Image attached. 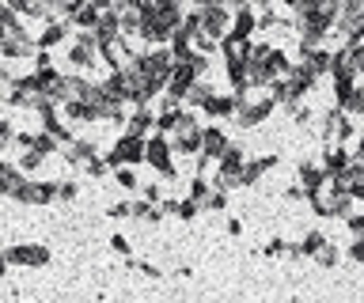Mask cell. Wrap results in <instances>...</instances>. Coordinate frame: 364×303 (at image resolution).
<instances>
[{"instance_id":"37","label":"cell","mask_w":364,"mask_h":303,"mask_svg":"<svg viewBox=\"0 0 364 303\" xmlns=\"http://www.w3.org/2000/svg\"><path fill=\"white\" fill-rule=\"evenodd\" d=\"M289 118H292V126H300V129H307V126H311V121H315V114H311V106H304V103L296 106V110H292Z\"/></svg>"},{"instance_id":"14","label":"cell","mask_w":364,"mask_h":303,"mask_svg":"<svg viewBox=\"0 0 364 303\" xmlns=\"http://www.w3.org/2000/svg\"><path fill=\"white\" fill-rule=\"evenodd\" d=\"M349 160H353V152L346 148V144H323V163L326 167V175H341L349 167Z\"/></svg>"},{"instance_id":"36","label":"cell","mask_w":364,"mask_h":303,"mask_svg":"<svg viewBox=\"0 0 364 303\" xmlns=\"http://www.w3.org/2000/svg\"><path fill=\"white\" fill-rule=\"evenodd\" d=\"M114 182H118L122 189H133V186H141V182H136V175H133V167H114Z\"/></svg>"},{"instance_id":"6","label":"cell","mask_w":364,"mask_h":303,"mask_svg":"<svg viewBox=\"0 0 364 303\" xmlns=\"http://www.w3.org/2000/svg\"><path fill=\"white\" fill-rule=\"evenodd\" d=\"M4 258H8V265L42 269V265L53 262V250L46 243H11V246H4Z\"/></svg>"},{"instance_id":"41","label":"cell","mask_w":364,"mask_h":303,"mask_svg":"<svg viewBox=\"0 0 364 303\" xmlns=\"http://www.w3.org/2000/svg\"><path fill=\"white\" fill-rule=\"evenodd\" d=\"M110 250H114V254H122V258H129L133 246H129V239H125V235L118 231V235H110Z\"/></svg>"},{"instance_id":"21","label":"cell","mask_w":364,"mask_h":303,"mask_svg":"<svg viewBox=\"0 0 364 303\" xmlns=\"http://www.w3.org/2000/svg\"><path fill=\"white\" fill-rule=\"evenodd\" d=\"M118 16H122V35H125V38H141V27H144V8L125 4V8H118Z\"/></svg>"},{"instance_id":"7","label":"cell","mask_w":364,"mask_h":303,"mask_svg":"<svg viewBox=\"0 0 364 303\" xmlns=\"http://www.w3.org/2000/svg\"><path fill=\"white\" fill-rule=\"evenodd\" d=\"M144 163H152L159 175L164 178H175L178 175V167L171 163V141H167V133H152V137H148V152H144Z\"/></svg>"},{"instance_id":"27","label":"cell","mask_w":364,"mask_h":303,"mask_svg":"<svg viewBox=\"0 0 364 303\" xmlns=\"http://www.w3.org/2000/svg\"><path fill=\"white\" fill-rule=\"evenodd\" d=\"M99 8L95 4H91V0H87V4L84 8H80V12L73 16V27H80V31H95V23H99Z\"/></svg>"},{"instance_id":"42","label":"cell","mask_w":364,"mask_h":303,"mask_svg":"<svg viewBox=\"0 0 364 303\" xmlns=\"http://www.w3.org/2000/svg\"><path fill=\"white\" fill-rule=\"evenodd\" d=\"M349 258L357 265H364V235H353V243H349Z\"/></svg>"},{"instance_id":"18","label":"cell","mask_w":364,"mask_h":303,"mask_svg":"<svg viewBox=\"0 0 364 303\" xmlns=\"http://www.w3.org/2000/svg\"><path fill=\"white\" fill-rule=\"evenodd\" d=\"M289 80H292V87H296L300 95H307V92H311V87H315L318 80H323V76H318V72H315L307 61H296V65H292V72H289Z\"/></svg>"},{"instance_id":"4","label":"cell","mask_w":364,"mask_h":303,"mask_svg":"<svg viewBox=\"0 0 364 303\" xmlns=\"http://www.w3.org/2000/svg\"><path fill=\"white\" fill-rule=\"evenodd\" d=\"M144 152H148V137L122 133L114 141V148L107 152V160H110V167H136V163H144Z\"/></svg>"},{"instance_id":"29","label":"cell","mask_w":364,"mask_h":303,"mask_svg":"<svg viewBox=\"0 0 364 303\" xmlns=\"http://www.w3.org/2000/svg\"><path fill=\"white\" fill-rule=\"evenodd\" d=\"M61 114L73 118V121H95V114H91V106L84 103V99H76V103H61Z\"/></svg>"},{"instance_id":"50","label":"cell","mask_w":364,"mask_h":303,"mask_svg":"<svg viewBox=\"0 0 364 303\" xmlns=\"http://www.w3.org/2000/svg\"><path fill=\"white\" fill-rule=\"evenodd\" d=\"M224 4H228V8H232V12H235V8H247L250 0H224Z\"/></svg>"},{"instance_id":"20","label":"cell","mask_w":364,"mask_h":303,"mask_svg":"<svg viewBox=\"0 0 364 303\" xmlns=\"http://www.w3.org/2000/svg\"><path fill=\"white\" fill-rule=\"evenodd\" d=\"M296 178H300V186L307 189V194H311V189H318L330 175H326V167H323V163H307V160H304L300 167H296Z\"/></svg>"},{"instance_id":"16","label":"cell","mask_w":364,"mask_h":303,"mask_svg":"<svg viewBox=\"0 0 364 303\" xmlns=\"http://www.w3.org/2000/svg\"><path fill=\"white\" fill-rule=\"evenodd\" d=\"M125 121H129V129H125V133H136V137H152V133H156V110L152 106H133V114Z\"/></svg>"},{"instance_id":"54","label":"cell","mask_w":364,"mask_h":303,"mask_svg":"<svg viewBox=\"0 0 364 303\" xmlns=\"http://www.w3.org/2000/svg\"><path fill=\"white\" fill-rule=\"evenodd\" d=\"M0 95H4V84H0Z\"/></svg>"},{"instance_id":"25","label":"cell","mask_w":364,"mask_h":303,"mask_svg":"<svg viewBox=\"0 0 364 303\" xmlns=\"http://www.w3.org/2000/svg\"><path fill=\"white\" fill-rule=\"evenodd\" d=\"M334 106H341V110H346L349 118H360V114H364V84H357V87H353L349 95H341Z\"/></svg>"},{"instance_id":"34","label":"cell","mask_w":364,"mask_h":303,"mask_svg":"<svg viewBox=\"0 0 364 303\" xmlns=\"http://www.w3.org/2000/svg\"><path fill=\"white\" fill-rule=\"evenodd\" d=\"M84 171H87L91 178H107V175L114 171V167H110V160H107V155H95V160H91V163L84 167Z\"/></svg>"},{"instance_id":"15","label":"cell","mask_w":364,"mask_h":303,"mask_svg":"<svg viewBox=\"0 0 364 303\" xmlns=\"http://www.w3.org/2000/svg\"><path fill=\"white\" fill-rule=\"evenodd\" d=\"M281 160H277V155H255V160H247L243 163V186H258L262 182V175H266V171H273V167H277Z\"/></svg>"},{"instance_id":"22","label":"cell","mask_w":364,"mask_h":303,"mask_svg":"<svg viewBox=\"0 0 364 303\" xmlns=\"http://www.w3.org/2000/svg\"><path fill=\"white\" fill-rule=\"evenodd\" d=\"M292 65H296V61H289V53H284V50H273V46H269V53H266L269 80H281V76H289V72H292Z\"/></svg>"},{"instance_id":"48","label":"cell","mask_w":364,"mask_h":303,"mask_svg":"<svg viewBox=\"0 0 364 303\" xmlns=\"http://www.w3.org/2000/svg\"><path fill=\"white\" fill-rule=\"evenodd\" d=\"M250 8H255L258 16H266V12H273V0H250Z\"/></svg>"},{"instance_id":"13","label":"cell","mask_w":364,"mask_h":303,"mask_svg":"<svg viewBox=\"0 0 364 303\" xmlns=\"http://www.w3.org/2000/svg\"><path fill=\"white\" fill-rule=\"evenodd\" d=\"M228 144H232V137L220 129V126H205V141H201V155H209V160L216 163L220 155L228 152Z\"/></svg>"},{"instance_id":"26","label":"cell","mask_w":364,"mask_h":303,"mask_svg":"<svg viewBox=\"0 0 364 303\" xmlns=\"http://www.w3.org/2000/svg\"><path fill=\"white\" fill-rule=\"evenodd\" d=\"M353 205H357V197H353L349 189H338V194H334V201H330V216L346 220L349 212H353Z\"/></svg>"},{"instance_id":"46","label":"cell","mask_w":364,"mask_h":303,"mask_svg":"<svg viewBox=\"0 0 364 303\" xmlns=\"http://www.w3.org/2000/svg\"><path fill=\"white\" fill-rule=\"evenodd\" d=\"M42 65H53V53H50V50H38V53H34V69H42Z\"/></svg>"},{"instance_id":"47","label":"cell","mask_w":364,"mask_h":303,"mask_svg":"<svg viewBox=\"0 0 364 303\" xmlns=\"http://www.w3.org/2000/svg\"><path fill=\"white\" fill-rule=\"evenodd\" d=\"M228 235H232V239H235V235H243V220H239V216H232V220H228V228H224Z\"/></svg>"},{"instance_id":"9","label":"cell","mask_w":364,"mask_h":303,"mask_svg":"<svg viewBox=\"0 0 364 303\" xmlns=\"http://www.w3.org/2000/svg\"><path fill=\"white\" fill-rule=\"evenodd\" d=\"M11 201H19V205H38V209L53 205V201H57V182H31V178H27Z\"/></svg>"},{"instance_id":"40","label":"cell","mask_w":364,"mask_h":303,"mask_svg":"<svg viewBox=\"0 0 364 303\" xmlns=\"http://www.w3.org/2000/svg\"><path fill=\"white\" fill-rule=\"evenodd\" d=\"M107 216H110V220H129V216H133V205H129V201H118V205L107 209Z\"/></svg>"},{"instance_id":"35","label":"cell","mask_w":364,"mask_h":303,"mask_svg":"<svg viewBox=\"0 0 364 303\" xmlns=\"http://www.w3.org/2000/svg\"><path fill=\"white\" fill-rule=\"evenodd\" d=\"M224 209H228V189H216L213 186L209 201H205V212H224Z\"/></svg>"},{"instance_id":"19","label":"cell","mask_w":364,"mask_h":303,"mask_svg":"<svg viewBox=\"0 0 364 303\" xmlns=\"http://www.w3.org/2000/svg\"><path fill=\"white\" fill-rule=\"evenodd\" d=\"M255 31H258V12H255V8H235V12H232V35H239V38H250V35H255Z\"/></svg>"},{"instance_id":"11","label":"cell","mask_w":364,"mask_h":303,"mask_svg":"<svg viewBox=\"0 0 364 303\" xmlns=\"http://www.w3.org/2000/svg\"><path fill=\"white\" fill-rule=\"evenodd\" d=\"M73 35V23L68 19H46V27L38 31V50H53V46H61V42Z\"/></svg>"},{"instance_id":"31","label":"cell","mask_w":364,"mask_h":303,"mask_svg":"<svg viewBox=\"0 0 364 303\" xmlns=\"http://www.w3.org/2000/svg\"><path fill=\"white\" fill-rule=\"evenodd\" d=\"M42 160H46V152H38V148H23V155H19V167H23V171H38V167H42Z\"/></svg>"},{"instance_id":"44","label":"cell","mask_w":364,"mask_h":303,"mask_svg":"<svg viewBox=\"0 0 364 303\" xmlns=\"http://www.w3.org/2000/svg\"><path fill=\"white\" fill-rule=\"evenodd\" d=\"M284 201H292V205H296V201H307V189H304L300 182H296V186L284 189Z\"/></svg>"},{"instance_id":"2","label":"cell","mask_w":364,"mask_h":303,"mask_svg":"<svg viewBox=\"0 0 364 303\" xmlns=\"http://www.w3.org/2000/svg\"><path fill=\"white\" fill-rule=\"evenodd\" d=\"M239 95V110H235V121L243 129H255V126H262L273 110H277V99H273L269 92L266 95H250V92H235Z\"/></svg>"},{"instance_id":"39","label":"cell","mask_w":364,"mask_h":303,"mask_svg":"<svg viewBox=\"0 0 364 303\" xmlns=\"http://www.w3.org/2000/svg\"><path fill=\"white\" fill-rule=\"evenodd\" d=\"M76 197H80L76 182H57V201H65V205H68V201H76Z\"/></svg>"},{"instance_id":"32","label":"cell","mask_w":364,"mask_h":303,"mask_svg":"<svg viewBox=\"0 0 364 303\" xmlns=\"http://www.w3.org/2000/svg\"><path fill=\"white\" fill-rule=\"evenodd\" d=\"M8 148H16V129H11V121L0 114V155H4Z\"/></svg>"},{"instance_id":"3","label":"cell","mask_w":364,"mask_h":303,"mask_svg":"<svg viewBox=\"0 0 364 303\" xmlns=\"http://www.w3.org/2000/svg\"><path fill=\"white\" fill-rule=\"evenodd\" d=\"M353 133H357V118H349L341 106H330L318 121V141L323 144H346Z\"/></svg>"},{"instance_id":"1","label":"cell","mask_w":364,"mask_h":303,"mask_svg":"<svg viewBox=\"0 0 364 303\" xmlns=\"http://www.w3.org/2000/svg\"><path fill=\"white\" fill-rule=\"evenodd\" d=\"M167 141H171V152H178V155H198V152H201V141H205V126L198 121V114H193V110L182 106L178 126H175V133H167Z\"/></svg>"},{"instance_id":"17","label":"cell","mask_w":364,"mask_h":303,"mask_svg":"<svg viewBox=\"0 0 364 303\" xmlns=\"http://www.w3.org/2000/svg\"><path fill=\"white\" fill-rule=\"evenodd\" d=\"M235 110H239V95L235 92H216L209 103H205V114L209 118H235Z\"/></svg>"},{"instance_id":"24","label":"cell","mask_w":364,"mask_h":303,"mask_svg":"<svg viewBox=\"0 0 364 303\" xmlns=\"http://www.w3.org/2000/svg\"><path fill=\"white\" fill-rule=\"evenodd\" d=\"M213 95H216V92H213V84L201 76V80H198V84H193L190 92H186V110H205V103H209Z\"/></svg>"},{"instance_id":"28","label":"cell","mask_w":364,"mask_h":303,"mask_svg":"<svg viewBox=\"0 0 364 303\" xmlns=\"http://www.w3.org/2000/svg\"><path fill=\"white\" fill-rule=\"evenodd\" d=\"M209 194H213V182H209L205 175H193V178H190V197L201 205V212H205V201H209Z\"/></svg>"},{"instance_id":"30","label":"cell","mask_w":364,"mask_h":303,"mask_svg":"<svg viewBox=\"0 0 364 303\" xmlns=\"http://www.w3.org/2000/svg\"><path fill=\"white\" fill-rule=\"evenodd\" d=\"M315 262H318V265H323V269H334V265L341 262V250H338V246H334V243H330V239H326L323 246H318V254H315Z\"/></svg>"},{"instance_id":"38","label":"cell","mask_w":364,"mask_h":303,"mask_svg":"<svg viewBox=\"0 0 364 303\" xmlns=\"http://www.w3.org/2000/svg\"><path fill=\"white\" fill-rule=\"evenodd\" d=\"M284 250H289L284 239H269L266 246H262V258H284Z\"/></svg>"},{"instance_id":"12","label":"cell","mask_w":364,"mask_h":303,"mask_svg":"<svg viewBox=\"0 0 364 303\" xmlns=\"http://www.w3.org/2000/svg\"><path fill=\"white\" fill-rule=\"evenodd\" d=\"M61 155H65V163H73V167H87L91 160L99 155V144L95 141H68L65 148H61Z\"/></svg>"},{"instance_id":"43","label":"cell","mask_w":364,"mask_h":303,"mask_svg":"<svg viewBox=\"0 0 364 303\" xmlns=\"http://www.w3.org/2000/svg\"><path fill=\"white\" fill-rule=\"evenodd\" d=\"M346 228H349L353 235H364V212H349V216H346Z\"/></svg>"},{"instance_id":"5","label":"cell","mask_w":364,"mask_h":303,"mask_svg":"<svg viewBox=\"0 0 364 303\" xmlns=\"http://www.w3.org/2000/svg\"><path fill=\"white\" fill-rule=\"evenodd\" d=\"M34 53H38V38H34L23 23H16L11 31H4V35H0V57L23 61V57H34Z\"/></svg>"},{"instance_id":"51","label":"cell","mask_w":364,"mask_h":303,"mask_svg":"<svg viewBox=\"0 0 364 303\" xmlns=\"http://www.w3.org/2000/svg\"><path fill=\"white\" fill-rule=\"evenodd\" d=\"M8 273V258H4V250H0V277Z\"/></svg>"},{"instance_id":"53","label":"cell","mask_w":364,"mask_h":303,"mask_svg":"<svg viewBox=\"0 0 364 303\" xmlns=\"http://www.w3.org/2000/svg\"><path fill=\"white\" fill-rule=\"evenodd\" d=\"M8 80H11V76H8L4 69H0V84H4V87H8Z\"/></svg>"},{"instance_id":"23","label":"cell","mask_w":364,"mask_h":303,"mask_svg":"<svg viewBox=\"0 0 364 303\" xmlns=\"http://www.w3.org/2000/svg\"><path fill=\"white\" fill-rule=\"evenodd\" d=\"M220 53H224V61H239V57H247V53H250V38L224 35V38H220Z\"/></svg>"},{"instance_id":"10","label":"cell","mask_w":364,"mask_h":303,"mask_svg":"<svg viewBox=\"0 0 364 303\" xmlns=\"http://www.w3.org/2000/svg\"><path fill=\"white\" fill-rule=\"evenodd\" d=\"M91 80L84 72H65L61 84H57V103H76V99H87Z\"/></svg>"},{"instance_id":"52","label":"cell","mask_w":364,"mask_h":303,"mask_svg":"<svg viewBox=\"0 0 364 303\" xmlns=\"http://www.w3.org/2000/svg\"><path fill=\"white\" fill-rule=\"evenodd\" d=\"M353 155H360V160H364V133H360V141H357V152H353Z\"/></svg>"},{"instance_id":"8","label":"cell","mask_w":364,"mask_h":303,"mask_svg":"<svg viewBox=\"0 0 364 303\" xmlns=\"http://www.w3.org/2000/svg\"><path fill=\"white\" fill-rule=\"evenodd\" d=\"M198 80H201L198 65H193L190 57H178V61H175V72H171V80H167V92L178 95L182 103H186V92H190V87L198 84Z\"/></svg>"},{"instance_id":"33","label":"cell","mask_w":364,"mask_h":303,"mask_svg":"<svg viewBox=\"0 0 364 303\" xmlns=\"http://www.w3.org/2000/svg\"><path fill=\"white\" fill-rule=\"evenodd\" d=\"M323 243H326V235H323V231H307L304 239H300V246H304V254H307V258H315Z\"/></svg>"},{"instance_id":"45","label":"cell","mask_w":364,"mask_h":303,"mask_svg":"<svg viewBox=\"0 0 364 303\" xmlns=\"http://www.w3.org/2000/svg\"><path fill=\"white\" fill-rule=\"evenodd\" d=\"M133 269H136L141 277H159V269H156L152 262H133Z\"/></svg>"},{"instance_id":"49","label":"cell","mask_w":364,"mask_h":303,"mask_svg":"<svg viewBox=\"0 0 364 303\" xmlns=\"http://www.w3.org/2000/svg\"><path fill=\"white\" fill-rule=\"evenodd\" d=\"M144 197H148V201H156V205H159V186H156V182H144Z\"/></svg>"}]
</instances>
